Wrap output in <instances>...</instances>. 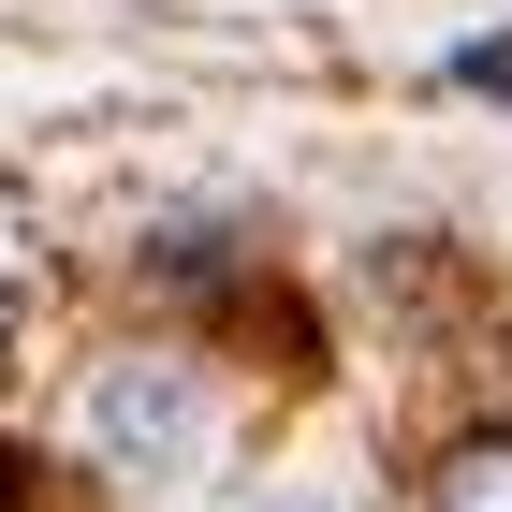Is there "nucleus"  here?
<instances>
[{
  "instance_id": "nucleus-1",
  "label": "nucleus",
  "mask_w": 512,
  "mask_h": 512,
  "mask_svg": "<svg viewBox=\"0 0 512 512\" xmlns=\"http://www.w3.org/2000/svg\"><path fill=\"white\" fill-rule=\"evenodd\" d=\"M205 439V381L191 366H161V352H132V366H103V381H88V454H103V469H176V454H191Z\"/></svg>"
},
{
  "instance_id": "nucleus-2",
  "label": "nucleus",
  "mask_w": 512,
  "mask_h": 512,
  "mask_svg": "<svg viewBox=\"0 0 512 512\" xmlns=\"http://www.w3.org/2000/svg\"><path fill=\"white\" fill-rule=\"evenodd\" d=\"M425 512H512V425L454 439V454L425 469Z\"/></svg>"
},
{
  "instance_id": "nucleus-3",
  "label": "nucleus",
  "mask_w": 512,
  "mask_h": 512,
  "mask_svg": "<svg viewBox=\"0 0 512 512\" xmlns=\"http://www.w3.org/2000/svg\"><path fill=\"white\" fill-rule=\"evenodd\" d=\"M439 74H454V88H483V103H512V44H454Z\"/></svg>"
},
{
  "instance_id": "nucleus-4",
  "label": "nucleus",
  "mask_w": 512,
  "mask_h": 512,
  "mask_svg": "<svg viewBox=\"0 0 512 512\" xmlns=\"http://www.w3.org/2000/svg\"><path fill=\"white\" fill-rule=\"evenodd\" d=\"M264 512H337V498H308V483H293V498H264Z\"/></svg>"
},
{
  "instance_id": "nucleus-5",
  "label": "nucleus",
  "mask_w": 512,
  "mask_h": 512,
  "mask_svg": "<svg viewBox=\"0 0 512 512\" xmlns=\"http://www.w3.org/2000/svg\"><path fill=\"white\" fill-rule=\"evenodd\" d=\"M0 512H15V469H0Z\"/></svg>"
}]
</instances>
